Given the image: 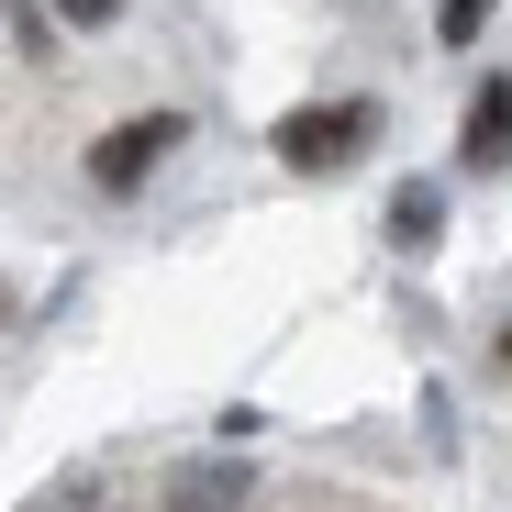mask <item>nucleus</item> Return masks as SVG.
<instances>
[{"label": "nucleus", "instance_id": "3", "mask_svg": "<svg viewBox=\"0 0 512 512\" xmlns=\"http://www.w3.org/2000/svg\"><path fill=\"white\" fill-rule=\"evenodd\" d=\"M457 167H468V179H501V167H512V78H501V67H490L479 90H468V123H457Z\"/></svg>", "mask_w": 512, "mask_h": 512}, {"label": "nucleus", "instance_id": "1", "mask_svg": "<svg viewBox=\"0 0 512 512\" xmlns=\"http://www.w3.org/2000/svg\"><path fill=\"white\" fill-rule=\"evenodd\" d=\"M268 145H279L290 179H334V167H357L379 145V101H301V112H279Z\"/></svg>", "mask_w": 512, "mask_h": 512}, {"label": "nucleus", "instance_id": "10", "mask_svg": "<svg viewBox=\"0 0 512 512\" xmlns=\"http://www.w3.org/2000/svg\"><path fill=\"white\" fill-rule=\"evenodd\" d=\"M34 512H78V490H56V501H34Z\"/></svg>", "mask_w": 512, "mask_h": 512}, {"label": "nucleus", "instance_id": "7", "mask_svg": "<svg viewBox=\"0 0 512 512\" xmlns=\"http://www.w3.org/2000/svg\"><path fill=\"white\" fill-rule=\"evenodd\" d=\"M0 12H12V34H23V56H34V67L56 56V12H45V0H0Z\"/></svg>", "mask_w": 512, "mask_h": 512}, {"label": "nucleus", "instance_id": "4", "mask_svg": "<svg viewBox=\"0 0 512 512\" xmlns=\"http://www.w3.org/2000/svg\"><path fill=\"white\" fill-rule=\"evenodd\" d=\"M256 501V468L245 457H179V468H167V512H245Z\"/></svg>", "mask_w": 512, "mask_h": 512}, {"label": "nucleus", "instance_id": "8", "mask_svg": "<svg viewBox=\"0 0 512 512\" xmlns=\"http://www.w3.org/2000/svg\"><path fill=\"white\" fill-rule=\"evenodd\" d=\"M56 23H78V34H112V23H123V0H56Z\"/></svg>", "mask_w": 512, "mask_h": 512}, {"label": "nucleus", "instance_id": "11", "mask_svg": "<svg viewBox=\"0 0 512 512\" xmlns=\"http://www.w3.org/2000/svg\"><path fill=\"white\" fill-rule=\"evenodd\" d=\"M0 334H12V279H0Z\"/></svg>", "mask_w": 512, "mask_h": 512}, {"label": "nucleus", "instance_id": "9", "mask_svg": "<svg viewBox=\"0 0 512 512\" xmlns=\"http://www.w3.org/2000/svg\"><path fill=\"white\" fill-rule=\"evenodd\" d=\"M490 357H501V379H512V323H501V334H490Z\"/></svg>", "mask_w": 512, "mask_h": 512}, {"label": "nucleus", "instance_id": "5", "mask_svg": "<svg viewBox=\"0 0 512 512\" xmlns=\"http://www.w3.org/2000/svg\"><path fill=\"white\" fill-rule=\"evenodd\" d=\"M435 234H446V179H401V190H390V245L423 256Z\"/></svg>", "mask_w": 512, "mask_h": 512}, {"label": "nucleus", "instance_id": "2", "mask_svg": "<svg viewBox=\"0 0 512 512\" xmlns=\"http://www.w3.org/2000/svg\"><path fill=\"white\" fill-rule=\"evenodd\" d=\"M179 145H190V112H134V123H112V134L90 145V190H101V201H134Z\"/></svg>", "mask_w": 512, "mask_h": 512}, {"label": "nucleus", "instance_id": "6", "mask_svg": "<svg viewBox=\"0 0 512 512\" xmlns=\"http://www.w3.org/2000/svg\"><path fill=\"white\" fill-rule=\"evenodd\" d=\"M490 12H501V0H435V34H446V45L468 56V45L490 34Z\"/></svg>", "mask_w": 512, "mask_h": 512}]
</instances>
